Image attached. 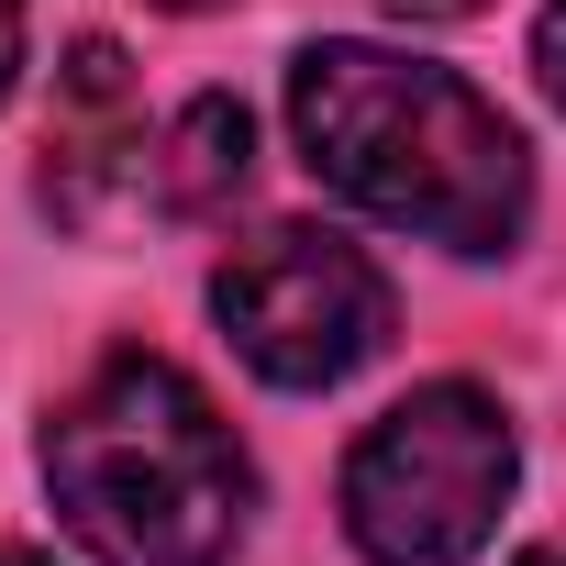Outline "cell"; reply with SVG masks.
I'll return each instance as SVG.
<instances>
[{
	"label": "cell",
	"instance_id": "1",
	"mask_svg": "<svg viewBox=\"0 0 566 566\" xmlns=\"http://www.w3.org/2000/svg\"><path fill=\"white\" fill-rule=\"evenodd\" d=\"M290 134L301 167L389 233L444 255H511L533 222V156L455 67L400 45H301L290 56Z\"/></svg>",
	"mask_w": 566,
	"mask_h": 566
},
{
	"label": "cell",
	"instance_id": "2",
	"mask_svg": "<svg viewBox=\"0 0 566 566\" xmlns=\"http://www.w3.org/2000/svg\"><path fill=\"white\" fill-rule=\"evenodd\" d=\"M45 489L101 566H233L255 467L211 389L167 356H101L45 422Z\"/></svg>",
	"mask_w": 566,
	"mask_h": 566
},
{
	"label": "cell",
	"instance_id": "3",
	"mask_svg": "<svg viewBox=\"0 0 566 566\" xmlns=\"http://www.w3.org/2000/svg\"><path fill=\"white\" fill-rule=\"evenodd\" d=\"M522 444L478 378H433L389 400L345 455V533L367 566H467L511 511Z\"/></svg>",
	"mask_w": 566,
	"mask_h": 566
},
{
	"label": "cell",
	"instance_id": "4",
	"mask_svg": "<svg viewBox=\"0 0 566 566\" xmlns=\"http://www.w3.org/2000/svg\"><path fill=\"white\" fill-rule=\"evenodd\" d=\"M211 312L266 389H345L389 345V277L334 222H266L255 244L222 255Z\"/></svg>",
	"mask_w": 566,
	"mask_h": 566
},
{
	"label": "cell",
	"instance_id": "5",
	"mask_svg": "<svg viewBox=\"0 0 566 566\" xmlns=\"http://www.w3.org/2000/svg\"><path fill=\"white\" fill-rule=\"evenodd\" d=\"M156 189V145H145V101L123 45H67L56 67V123H45V211L56 222H112L123 200Z\"/></svg>",
	"mask_w": 566,
	"mask_h": 566
},
{
	"label": "cell",
	"instance_id": "6",
	"mask_svg": "<svg viewBox=\"0 0 566 566\" xmlns=\"http://www.w3.org/2000/svg\"><path fill=\"white\" fill-rule=\"evenodd\" d=\"M244 101H222V90H200L167 134H156V200L167 211H222L233 189H244Z\"/></svg>",
	"mask_w": 566,
	"mask_h": 566
},
{
	"label": "cell",
	"instance_id": "7",
	"mask_svg": "<svg viewBox=\"0 0 566 566\" xmlns=\"http://www.w3.org/2000/svg\"><path fill=\"white\" fill-rule=\"evenodd\" d=\"M533 78H544V101L566 112V0H544V23H533Z\"/></svg>",
	"mask_w": 566,
	"mask_h": 566
},
{
	"label": "cell",
	"instance_id": "8",
	"mask_svg": "<svg viewBox=\"0 0 566 566\" xmlns=\"http://www.w3.org/2000/svg\"><path fill=\"white\" fill-rule=\"evenodd\" d=\"M12 78H23V0H0V101H12Z\"/></svg>",
	"mask_w": 566,
	"mask_h": 566
},
{
	"label": "cell",
	"instance_id": "9",
	"mask_svg": "<svg viewBox=\"0 0 566 566\" xmlns=\"http://www.w3.org/2000/svg\"><path fill=\"white\" fill-rule=\"evenodd\" d=\"M389 12H411V23H455V12H478V0H389Z\"/></svg>",
	"mask_w": 566,
	"mask_h": 566
},
{
	"label": "cell",
	"instance_id": "10",
	"mask_svg": "<svg viewBox=\"0 0 566 566\" xmlns=\"http://www.w3.org/2000/svg\"><path fill=\"white\" fill-rule=\"evenodd\" d=\"M522 566H566V544H533V555H522Z\"/></svg>",
	"mask_w": 566,
	"mask_h": 566
},
{
	"label": "cell",
	"instance_id": "11",
	"mask_svg": "<svg viewBox=\"0 0 566 566\" xmlns=\"http://www.w3.org/2000/svg\"><path fill=\"white\" fill-rule=\"evenodd\" d=\"M156 12H222V0H156Z\"/></svg>",
	"mask_w": 566,
	"mask_h": 566
},
{
	"label": "cell",
	"instance_id": "12",
	"mask_svg": "<svg viewBox=\"0 0 566 566\" xmlns=\"http://www.w3.org/2000/svg\"><path fill=\"white\" fill-rule=\"evenodd\" d=\"M0 566H45V555H23V544H0Z\"/></svg>",
	"mask_w": 566,
	"mask_h": 566
}]
</instances>
